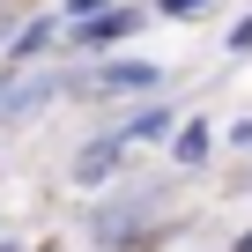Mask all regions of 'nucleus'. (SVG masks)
<instances>
[{
	"label": "nucleus",
	"instance_id": "nucleus-1",
	"mask_svg": "<svg viewBox=\"0 0 252 252\" xmlns=\"http://www.w3.org/2000/svg\"><path fill=\"white\" fill-rule=\"evenodd\" d=\"M149 82H156V67H141V60H119L96 74V89H149Z\"/></svg>",
	"mask_w": 252,
	"mask_h": 252
},
{
	"label": "nucleus",
	"instance_id": "nucleus-2",
	"mask_svg": "<svg viewBox=\"0 0 252 252\" xmlns=\"http://www.w3.org/2000/svg\"><path fill=\"white\" fill-rule=\"evenodd\" d=\"M208 0H163V15H200Z\"/></svg>",
	"mask_w": 252,
	"mask_h": 252
},
{
	"label": "nucleus",
	"instance_id": "nucleus-3",
	"mask_svg": "<svg viewBox=\"0 0 252 252\" xmlns=\"http://www.w3.org/2000/svg\"><path fill=\"white\" fill-rule=\"evenodd\" d=\"M237 252H252V237H237Z\"/></svg>",
	"mask_w": 252,
	"mask_h": 252
}]
</instances>
